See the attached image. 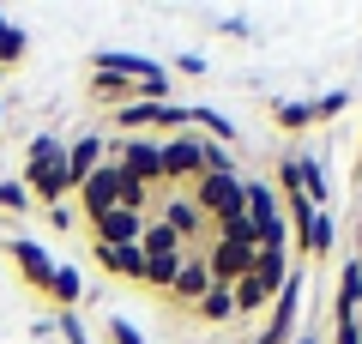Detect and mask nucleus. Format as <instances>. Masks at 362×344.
Here are the masks:
<instances>
[{"label":"nucleus","mask_w":362,"mask_h":344,"mask_svg":"<svg viewBox=\"0 0 362 344\" xmlns=\"http://www.w3.org/2000/svg\"><path fill=\"white\" fill-rule=\"evenodd\" d=\"M78 296H85V278H78V266H61V260H54V278H49V302L61 308H78Z\"/></svg>","instance_id":"obj_19"},{"label":"nucleus","mask_w":362,"mask_h":344,"mask_svg":"<svg viewBox=\"0 0 362 344\" xmlns=\"http://www.w3.org/2000/svg\"><path fill=\"white\" fill-rule=\"evenodd\" d=\"M90 260L109 272V278H127V284H145V254L139 248H97L90 242Z\"/></svg>","instance_id":"obj_15"},{"label":"nucleus","mask_w":362,"mask_h":344,"mask_svg":"<svg viewBox=\"0 0 362 344\" xmlns=\"http://www.w3.org/2000/svg\"><path fill=\"white\" fill-rule=\"evenodd\" d=\"M175 272H181V254H151L145 260V290H169Z\"/></svg>","instance_id":"obj_25"},{"label":"nucleus","mask_w":362,"mask_h":344,"mask_svg":"<svg viewBox=\"0 0 362 344\" xmlns=\"http://www.w3.org/2000/svg\"><path fill=\"white\" fill-rule=\"evenodd\" d=\"M163 224L175 229L181 242H187V236H199V205L187 200V193H169V205H163Z\"/></svg>","instance_id":"obj_20"},{"label":"nucleus","mask_w":362,"mask_h":344,"mask_svg":"<svg viewBox=\"0 0 362 344\" xmlns=\"http://www.w3.org/2000/svg\"><path fill=\"white\" fill-rule=\"evenodd\" d=\"M103 157H109V139H103V133H78V139L66 145V176H73V188L103 164Z\"/></svg>","instance_id":"obj_14"},{"label":"nucleus","mask_w":362,"mask_h":344,"mask_svg":"<svg viewBox=\"0 0 362 344\" xmlns=\"http://www.w3.org/2000/svg\"><path fill=\"white\" fill-rule=\"evenodd\" d=\"M139 97V85L121 73H90V103H103V109H121V103Z\"/></svg>","instance_id":"obj_17"},{"label":"nucleus","mask_w":362,"mask_h":344,"mask_svg":"<svg viewBox=\"0 0 362 344\" xmlns=\"http://www.w3.org/2000/svg\"><path fill=\"white\" fill-rule=\"evenodd\" d=\"M247 266H254V242H211V254H206L211 284H223V290H235L247 278Z\"/></svg>","instance_id":"obj_11"},{"label":"nucleus","mask_w":362,"mask_h":344,"mask_svg":"<svg viewBox=\"0 0 362 344\" xmlns=\"http://www.w3.org/2000/svg\"><path fill=\"white\" fill-rule=\"evenodd\" d=\"M296 344H320V338H314V332H302V338H296Z\"/></svg>","instance_id":"obj_30"},{"label":"nucleus","mask_w":362,"mask_h":344,"mask_svg":"<svg viewBox=\"0 0 362 344\" xmlns=\"http://www.w3.org/2000/svg\"><path fill=\"white\" fill-rule=\"evenodd\" d=\"M6 254H13V266H18V278L30 284L37 296H49V278H54V254L42 242H30V236H6Z\"/></svg>","instance_id":"obj_9"},{"label":"nucleus","mask_w":362,"mask_h":344,"mask_svg":"<svg viewBox=\"0 0 362 344\" xmlns=\"http://www.w3.org/2000/svg\"><path fill=\"white\" fill-rule=\"evenodd\" d=\"M0 79H6V73H0Z\"/></svg>","instance_id":"obj_32"},{"label":"nucleus","mask_w":362,"mask_h":344,"mask_svg":"<svg viewBox=\"0 0 362 344\" xmlns=\"http://www.w3.org/2000/svg\"><path fill=\"white\" fill-rule=\"evenodd\" d=\"M90 73H121V79H133V85H151V79H169L163 67L151 61V55H133V49H103V55H90Z\"/></svg>","instance_id":"obj_12"},{"label":"nucleus","mask_w":362,"mask_h":344,"mask_svg":"<svg viewBox=\"0 0 362 344\" xmlns=\"http://www.w3.org/2000/svg\"><path fill=\"white\" fill-rule=\"evenodd\" d=\"M0 127H6V103H0Z\"/></svg>","instance_id":"obj_31"},{"label":"nucleus","mask_w":362,"mask_h":344,"mask_svg":"<svg viewBox=\"0 0 362 344\" xmlns=\"http://www.w3.org/2000/svg\"><path fill=\"white\" fill-rule=\"evenodd\" d=\"M206 290H211V272H206V260H181V272H175V284L163 290V302H175V308H194Z\"/></svg>","instance_id":"obj_13"},{"label":"nucleus","mask_w":362,"mask_h":344,"mask_svg":"<svg viewBox=\"0 0 362 344\" xmlns=\"http://www.w3.org/2000/svg\"><path fill=\"white\" fill-rule=\"evenodd\" d=\"M0 212H6V217L30 212V193H25V181H0Z\"/></svg>","instance_id":"obj_26"},{"label":"nucleus","mask_w":362,"mask_h":344,"mask_svg":"<svg viewBox=\"0 0 362 344\" xmlns=\"http://www.w3.org/2000/svg\"><path fill=\"white\" fill-rule=\"evenodd\" d=\"M73 193H78V212H85L90 224H97L103 212H115V205H127V212H145V188H133V181L121 176V169L109 164V157H103L97 169H90V176L78 181Z\"/></svg>","instance_id":"obj_3"},{"label":"nucleus","mask_w":362,"mask_h":344,"mask_svg":"<svg viewBox=\"0 0 362 344\" xmlns=\"http://www.w3.org/2000/svg\"><path fill=\"white\" fill-rule=\"evenodd\" d=\"M109 164L121 169V176L133 181V188H163V151H157V139H109Z\"/></svg>","instance_id":"obj_5"},{"label":"nucleus","mask_w":362,"mask_h":344,"mask_svg":"<svg viewBox=\"0 0 362 344\" xmlns=\"http://www.w3.org/2000/svg\"><path fill=\"white\" fill-rule=\"evenodd\" d=\"M242 193H247V176H242V169H211V176H199L194 205H199V217H206V224H218V217L247 212Z\"/></svg>","instance_id":"obj_6"},{"label":"nucleus","mask_w":362,"mask_h":344,"mask_svg":"<svg viewBox=\"0 0 362 344\" xmlns=\"http://www.w3.org/2000/svg\"><path fill=\"white\" fill-rule=\"evenodd\" d=\"M242 205H247V224H254V242H259V248H290L284 200H278V188H272V181H247Z\"/></svg>","instance_id":"obj_4"},{"label":"nucleus","mask_w":362,"mask_h":344,"mask_svg":"<svg viewBox=\"0 0 362 344\" xmlns=\"http://www.w3.org/2000/svg\"><path fill=\"white\" fill-rule=\"evenodd\" d=\"M139 236H145V212H127V205H115V212H103L90 224L97 248H139Z\"/></svg>","instance_id":"obj_10"},{"label":"nucleus","mask_w":362,"mask_h":344,"mask_svg":"<svg viewBox=\"0 0 362 344\" xmlns=\"http://www.w3.org/2000/svg\"><path fill=\"white\" fill-rule=\"evenodd\" d=\"M344 109H350L344 91H326V97H314V127H320V121H338Z\"/></svg>","instance_id":"obj_27"},{"label":"nucleus","mask_w":362,"mask_h":344,"mask_svg":"<svg viewBox=\"0 0 362 344\" xmlns=\"http://www.w3.org/2000/svg\"><path fill=\"white\" fill-rule=\"evenodd\" d=\"M109 344H145V332L133 326V320H121V314H115V320H109Z\"/></svg>","instance_id":"obj_28"},{"label":"nucleus","mask_w":362,"mask_h":344,"mask_svg":"<svg viewBox=\"0 0 362 344\" xmlns=\"http://www.w3.org/2000/svg\"><path fill=\"white\" fill-rule=\"evenodd\" d=\"M272 127L278 133H308L314 127V103H278L272 109Z\"/></svg>","instance_id":"obj_23"},{"label":"nucleus","mask_w":362,"mask_h":344,"mask_svg":"<svg viewBox=\"0 0 362 344\" xmlns=\"http://www.w3.org/2000/svg\"><path fill=\"white\" fill-rule=\"evenodd\" d=\"M25 193L37 205H66V193H73V176H66V139L61 133H37V139L25 145Z\"/></svg>","instance_id":"obj_1"},{"label":"nucleus","mask_w":362,"mask_h":344,"mask_svg":"<svg viewBox=\"0 0 362 344\" xmlns=\"http://www.w3.org/2000/svg\"><path fill=\"white\" fill-rule=\"evenodd\" d=\"M332 314L338 320L362 314V260H344V266H338V308Z\"/></svg>","instance_id":"obj_18"},{"label":"nucleus","mask_w":362,"mask_h":344,"mask_svg":"<svg viewBox=\"0 0 362 344\" xmlns=\"http://www.w3.org/2000/svg\"><path fill=\"white\" fill-rule=\"evenodd\" d=\"M187 314H194L199 326H230V320H235V290H223V284H211V290L199 296V302L187 308Z\"/></svg>","instance_id":"obj_16"},{"label":"nucleus","mask_w":362,"mask_h":344,"mask_svg":"<svg viewBox=\"0 0 362 344\" xmlns=\"http://www.w3.org/2000/svg\"><path fill=\"white\" fill-rule=\"evenodd\" d=\"M157 151H163V181L169 188L206 176V139L199 133H169V139H157Z\"/></svg>","instance_id":"obj_8"},{"label":"nucleus","mask_w":362,"mask_h":344,"mask_svg":"<svg viewBox=\"0 0 362 344\" xmlns=\"http://www.w3.org/2000/svg\"><path fill=\"white\" fill-rule=\"evenodd\" d=\"M290 284V248H254V266L235 284V314H259L278 302V290Z\"/></svg>","instance_id":"obj_2"},{"label":"nucleus","mask_w":362,"mask_h":344,"mask_svg":"<svg viewBox=\"0 0 362 344\" xmlns=\"http://www.w3.org/2000/svg\"><path fill=\"white\" fill-rule=\"evenodd\" d=\"M278 200H284V224L296 229V248H302V254H308V260H326V254H332V217L314 212L302 193H278Z\"/></svg>","instance_id":"obj_7"},{"label":"nucleus","mask_w":362,"mask_h":344,"mask_svg":"<svg viewBox=\"0 0 362 344\" xmlns=\"http://www.w3.org/2000/svg\"><path fill=\"white\" fill-rule=\"evenodd\" d=\"M139 254L151 260V254H181V236L163 224V217H145V236H139Z\"/></svg>","instance_id":"obj_22"},{"label":"nucleus","mask_w":362,"mask_h":344,"mask_svg":"<svg viewBox=\"0 0 362 344\" xmlns=\"http://www.w3.org/2000/svg\"><path fill=\"white\" fill-rule=\"evenodd\" d=\"M194 127H206L211 145H223V151H230V139H235V121L223 109H194Z\"/></svg>","instance_id":"obj_24"},{"label":"nucleus","mask_w":362,"mask_h":344,"mask_svg":"<svg viewBox=\"0 0 362 344\" xmlns=\"http://www.w3.org/2000/svg\"><path fill=\"white\" fill-rule=\"evenodd\" d=\"M30 55V30H18L13 18L0 13V73H6V67H18Z\"/></svg>","instance_id":"obj_21"},{"label":"nucleus","mask_w":362,"mask_h":344,"mask_svg":"<svg viewBox=\"0 0 362 344\" xmlns=\"http://www.w3.org/2000/svg\"><path fill=\"white\" fill-rule=\"evenodd\" d=\"M54 320H61V338H66V344H90L85 326H78V308H66V314H54Z\"/></svg>","instance_id":"obj_29"}]
</instances>
